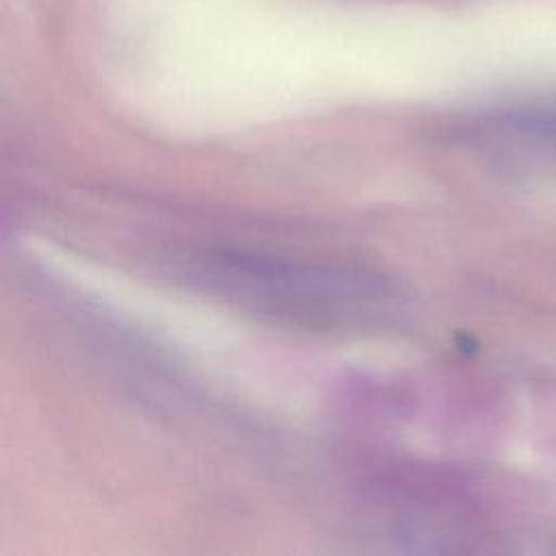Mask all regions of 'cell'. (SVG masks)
Instances as JSON below:
<instances>
[{
    "instance_id": "cell-1",
    "label": "cell",
    "mask_w": 556,
    "mask_h": 556,
    "mask_svg": "<svg viewBox=\"0 0 556 556\" xmlns=\"http://www.w3.org/2000/svg\"><path fill=\"white\" fill-rule=\"evenodd\" d=\"M232 298L280 319H298L304 326H343L356 315L371 313L369 302L378 291L363 280L341 274L306 271L269 261H219L211 274Z\"/></svg>"
}]
</instances>
